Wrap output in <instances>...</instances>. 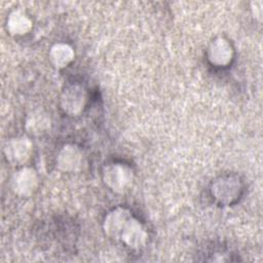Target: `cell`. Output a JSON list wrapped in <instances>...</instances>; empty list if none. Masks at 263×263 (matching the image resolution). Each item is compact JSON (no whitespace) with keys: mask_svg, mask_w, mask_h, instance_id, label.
I'll return each instance as SVG.
<instances>
[{"mask_svg":"<svg viewBox=\"0 0 263 263\" xmlns=\"http://www.w3.org/2000/svg\"><path fill=\"white\" fill-rule=\"evenodd\" d=\"M33 23L30 16L21 9L11 11L6 21V29L12 36H23L30 32Z\"/></svg>","mask_w":263,"mask_h":263,"instance_id":"12","label":"cell"},{"mask_svg":"<svg viewBox=\"0 0 263 263\" xmlns=\"http://www.w3.org/2000/svg\"><path fill=\"white\" fill-rule=\"evenodd\" d=\"M119 239L129 249L140 250L148 240V232L145 226L135 217H130L119 236Z\"/></svg>","mask_w":263,"mask_h":263,"instance_id":"6","label":"cell"},{"mask_svg":"<svg viewBox=\"0 0 263 263\" xmlns=\"http://www.w3.org/2000/svg\"><path fill=\"white\" fill-rule=\"evenodd\" d=\"M4 155L7 161L14 165L25 164L33 152V144L26 136L9 139L4 146Z\"/></svg>","mask_w":263,"mask_h":263,"instance_id":"5","label":"cell"},{"mask_svg":"<svg viewBox=\"0 0 263 263\" xmlns=\"http://www.w3.org/2000/svg\"><path fill=\"white\" fill-rule=\"evenodd\" d=\"M132 216L133 215L129 210L122 206H117L110 211L105 216L103 221V229L106 235L114 239H119L120 233L126 221Z\"/></svg>","mask_w":263,"mask_h":263,"instance_id":"7","label":"cell"},{"mask_svg":"<svg viewBox=\"0 0 263 263\" xmlns=\"http://www.w3.org/2000/svg\"><path fill=\"white\" fill-rule=\"evenodd\" d=\"M105 185L115 193H124L134 182V171L124 163H109L103 168Z\"/></svg>","mask_w":263,"mask_h":263,"instance_id":"1","label":"cell"},{"mask_svg":"<svg viewBox=\"0 0 263 263\" xmlns=\"http://www.w3.org/2000/svg\"><path fill=\"white\" fill-rule=\"evenodd\" d=\"M51 126L49 115L43 110H34L30 112L25 121L26 130L33 136H41L46 134Z\"/></svg>","mask_w":263,"mask_h":263,"instance_id":"11","label":"cell"},{"mask_svg":"<svg viewBox=\"0 0 263 263\" xmlns=\"http://www.w3.org/2000/svg\"><path fill=\"white\" fill-rule=\"evenodd\" d=\"M240 189L239 182L231 177H223L212 185V195L221 203L231 202Z\"/></svg>","mask_w":263,"mask_h":263,"instance_id":"9","label":"cell"},{"mask_svg":"<svg viewBox=\"0 0 263 263\" xmlns=\"http://www.w3.org/2000/svg\"><path fill=\"white\" fill-rule=\"evenodd\" d=\"M55 163L61 172L78 173L85 164V156L80 147L74 144H67L59 151Z\"/></svg>","mask_w":263,"mask_h":263,"instance_id":"4","label":"cell"},{"mask_svg":"<svg viewBox=\"0 0 263 263\" xmlns=\"http://www.w3.org/2000/svg\"><path fill=\"white\" fill-rule=\"evenodd\" d=\"M12 191L22 197H30L39 185V178L33 167L23 166L14 172L10 181Z\"/></svg>","mask_w":263,"mask_h":263,"instance_id":"3","label":"cell"},{"mask_svg":"<svg viewBox=\"0 0 263 263\" xmlns=\"http://www.w3.org/2000/svg\"><path fill=\"white\" fill-rule=\"evenodd\" d=\"M48 58L54 68L64 69L74 61L75 51L70 44L58 42L50 47Z\"/></svg>","mask_w":263,"mask_h":263,"instance_id":"10","label":"cell"},{"mask_svg":"<svg viewBox=\"0 0 263 263\" xmlns=\"http://www.w3.org/2000/svg\"><path fill=\"white\" fill-rule=\"evenodd\" d=\"M87 102V91L79 83H70L64 87L60 98L61 108L71 116L80 114Z\"/></svg>","mask_w":263,"mask_h":263,"instance_id":"2","label":"cell"},{"mask_svg":"<svg viewBox=\"0 0 263 263\" xmlns=\"http://www.w3.org/2000/svg\"><path fill=\"white\" fill-rule=\"evenodd\" d=\"M206 55L211 64L218 67L227 66L233 58V48L227 39L218 37L209 45Z\"/></svg>","mask_w":263,"mask_h":263,"instance_id":"8","label":"cell"}]
</instances>
